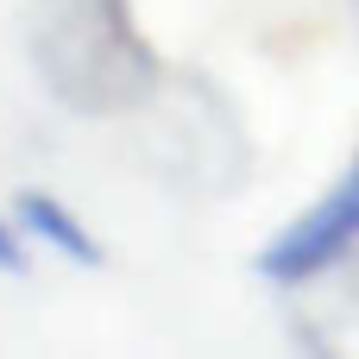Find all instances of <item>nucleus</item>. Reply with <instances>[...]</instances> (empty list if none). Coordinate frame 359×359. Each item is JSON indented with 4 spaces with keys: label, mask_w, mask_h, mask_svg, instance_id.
I'll return each mask as SVG.
<instances>
[{
    "label": "nucleus",
    "mask_w": 359,
    "mask_h": 359,
    "mask_svg": "<svg viewBox=\"0 0 359 359\" xmlns=\"http://www.w3.org/2000/svg\"><path fill=\"white\" fill-rule=\"evenodd\" d=\"M25 57L69 114H133L158 88L133 0H25Z\"/></svg>",
    "instance_id": "nucleus-1"
},
{
    "label": "nucleus",
    "mask_w": 359,
    "mask_h": 359,
    "mask_svg": "<svg viewBox=\"0 0 359 359\" xmlns=\"http://www.w3.org/2000/svg\"><path fill=\"white\" fill-rule=\"evenodd\" d=\"M359 240V158L297 215L278 227V240L259 252V271L271 284H303V278H322L328 265H341Z\"/></svg>",
    "instance_id": "nucleus-2"
},
{
    "label": "nucleus",
    "mask_w": 359,
    "mask_h": 359,
    "mask_svg": "<svg viewBox=\"0 0 359 359\" xmlns=\"http://www.w3.org/2000/svg\"><path fill=\"white\" fill-rule=\"evenodd\" d=\"M13 221H19L32 240H44L57 259H69V265H101L95 233H88L57 196H44V189H19V196H13Z\"/></svg>",
    "instance_id": "nucleus-3"
},
{
    "label": "nucleus",
    "mask_w": 359,
    "mask_h": 359,
    "mask_svg": "<svg viewBox=\"0 0 359 359\" xmlns=\"http://www.w3.org/2000/svg\"><path fill=\"white\" fill-rule=\"evenodd\" d=\"M0 271H25V252H19V233L0 227Z\"/></svg>",
    "instance_id": "nucleus-4"
},
{
    "label": "nucleus",
    "mask_w": 359,
    "mask_h": 359,
    "mask_svg": "<svg viewBox=\"0 0 359 359\" xmlns=\"http://www.w3.org/2000/svg\"><path fill=\"white\" fill-rule=\"evenodd\" d=\"M353 32H359V0H353Z\"/></svg>",
    "instance_id": "nucleus-5"
}]
</instances>
